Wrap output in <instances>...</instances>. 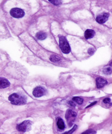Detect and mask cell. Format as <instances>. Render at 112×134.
Returning a JSON list of instances; mask_svg holds the SVG:
<instances>
[{
	"label": "cell",
	"mask_w": 112,
	"mask_h": 134,
	"mask_svg": "<svg viewBox=\"0 0 112 134\" xmlns=\"http://www.w3.org/2000/svg\"><path fill=\"white\" fill-rule=\"evenodd\" d=\"M8 98L11 104L17 105L24 104L26 103L27 101L26 97L16 93L11 94L9 96Z\"/></svg>",
	"instance_id": "cell-1"
},
{
	"label": "cell",
	"mask_w": 112,
	"mask_h": 134,
	"mask_svg": "<svg viewBox=\"0 0 112 134\" xmlns=\"http://www.w3.org/2000/svg\"><path fill=\"white\" fill-rule=\"evenodd\" d=\"M59 44L62 52L64 54H68L71 51V48L66 37L59 36Z\"/></svg>",
	"instance_id": "cell-2"
},
{
	"label": "cell",
	"mask_w": 112,
	"mask_h": 134,
	"mask_svg": "<svg viewBox=\"0 0 112 134\" xmlns=\"http://www.w3.org/2000/svg\"><path fill=\"white\" fill-rule=\"evenodd\" d=\"M77 113L73 110L68 109L66 111L65 118L67 120V122L69 126L71 127L75 120Z\"/></svg>",
	"instance_id": "cell-3"
},
{
	"label": "cell",
	"mask_w": 112,
	"mask_h": 134,
	"mask_svg": "<svg viewBox=\"0 0 112 134\" xmlns=\"http://www.w3.org/2000/svg\"><path fill=\"white\" fill-rule=\"evenodd\" d=\"M32 122L31 121L27 120L18 125L17 129L20 132H29L31 130Z\"/></svg>",
	"instance_id": "cell-4"
},
{
	"label": "cell",
	"mask_w": 112,
	"mask_h": 134,
	"mask_svg": "<svg viewBox=\"0 0 112 134\" xmlns=\"http://www.w3.org/2000/svg\"><path fill=\"white\" fill-rule=\"evenodd\" d=\"M10 14L15 18H21L24 16L25 13L24 10L18 8H14L10 10Z\"/></svg>",
	"instance_id": "cell-5"
},
{
	"label": "cell",
	"mask_w": 112,
	"mask_h": 134,
	"mask_svg": "<svg viewBox=\"0 0 112 134\" xmlns=\"http://www.w3.org/2000/svg\"><path fill=\"white\" fill-rule=\"evenodd\" d=\"M46 93L45 89L41 86H38L34 89L33 94L36 97H40L44 96Z\"/></svg>",
	"instance_id": "cell-6"
},
{
	"label": "cell",
	"mask_w": 112,
	"mask_h": 134,
	"mask_svg": "<svg viewBox=\"0 0 112 134\" xmlns=\"http://www.w3.org/2000/svg\"><path fill=\"white\" fill-rule=\"evenodd\" d=\"M110 15L108 13H105L99 15L96 18V21L100 24L104 23L108 20Z\"/></svg>",
	"instance_id": "cell-7"
},
{
	"label": "cell",
	"mask_w": 112,
	"mask_h": 134,
	"mask_svg": "<svg viewBox=\"0 0 112 134\" xmlns=\"http://www.w3.org/2000/svg\"><path fill=\"white\" fill-rule=\"evenodd\" d=\"M96 81L98 88H102L108 83V82L106 80L100 77H97L96 79Z\"/></svg>",
	"instance_id": "cell-8"
},
{
	"label": "cell",
	"mask_w": 112,
	"mask_h": 134,
	"mask_svg": "<svg viewBox=\"0 0 112 134\" xmlns=\"http://www.w3.org/2000/svg\"><path fill=\"white\" fill-rule=\"evenodd\" d=\"M10 85V82L7 79L4 77H0V88H5L8 87Z\"/></svg>",
	"instance_id": "cell-9"
},
{
	"label": "cell",
	"mask_w": 112,
	"mask_h": 134,
	"mask_svg": "<svg viewBox=\"0 0 112 134\" xmlns=\"http://www.w3.org/2000/svg\"><path fill=\"white\" fill-rule=\"evenodd\" d=\"M95 34V31L93 30L88 29L85 32L84 37L86 39H89L93 38Z\"/></svg>",
	"instance_id": "cell-10"
},
{
	"label": "cell",
	"mask_w": 112,
	"mask_h": 134,
	"mask_svg": "<svg viewBox=\"0 0 112 134\" xmlns=\"http://www.w3.org/2000/svg\"><path fill=\"white\" fill-rule=\"evenodd\" d=\"M36 37L38 39L40 40H43L46 38L47 34L45 32L40 31L36 34Z\"/></svg>",
	"instance_id": "cell-11"
},
{
	"label": "cell",
	"mask_w": 112,
	"mask_h": 134,
	"mask_svg": "<svg viewBox=\"0 0 112 134\" xmlns=\"http://www.w3.org/2000/svg\"><path fill=\"white\" fill-rule=\"evenodd\" d=\"M57 125L59 129L63 130L65 128V124L63 120L61 118L58 119L57 122Z\"/></svg>",
	"instance_id": "cell-12"
},
{
	"label": "cell",
	"mask_w": 112,
	"mask_h": 134,
	"mask_svg": "<svg viewBox=\"0 0 112 134\" xmlns=\"http://www.w3.org/2000/svg\"><path fill=\"white\" fill-rule=\"evenodd\" d=\"M50 60L52 62H56L60 61L61 60V58L56 55H51L50 58Z\"/></svg>",
	"instance_id": "cell-13"
},
{
	"label": "cell",
	"mask_w": 112,
	"mask_h": 134,
	"mask_svg": "<svg viewBox=\"0 0 112 134\" xmlns=\"http://www.w3.org/2000/svg\"><path fill=\"white\" fill-rule=\"evenodd\" d=\"M73 100L79 105L82 104L83 102V99L78 97H74L73 98Z\"/></svg>",
	"instance_id": "cell-14"
},
{
	"label": "cell",
	"mask_w": 112,
	"mask_h": 134,
	"mask_svg": "<svg viewBox=\"0 0 112 134\" xmlns=\"http://www.w3.org/2000/svg\"><path fill=\"white\" fill-rule=\"evenodd\" d=\"M103 73L106 75H110L112 73V69L110 68H107L104 69L103 71Z\"/></svg>",
	"instance_id": "cell-15"
},
{
	"label": "cell",
	"mask_w": 112,
	"mask_h": 134,
	"mask_svg": "<svg viewBox=\"0 0 112 134\" xmlns=\"http://www.w3.org/2000/svg\"><path fill=\"white\" fill-rule=\"evenodd\" d=\"M77 126L76 125H75L73 127V128L72 129L70 130L69 131H68V132H65L64 133L62 134H72L73 133V132H74L77 129Z\"/></svg>",
	"instance_id": "cell-16"
},
{
	"label": "cell",
	"mask_w": 112,
	"mask_h": 134,
	"mask_svg": "<svg viewBox=\"0 0 112 134\" xmlns=\"http://www.w3.org/2000/svg\"><path fill=\"white\" fill-rule=\"evenodd\" d=\"M96 133V132L95 131L93 130L90 129L88 130H86L85 132H83L82 134H95Z\"/></svg>",
	"instance_id": "cell-17"
},
{
	"label": "cell",
	"mask_w": 112,
	"mask_h": 134,
	"mask_svg": "<svg viewBox=\"0 0 112 134\" xmlns=\"http://www.w3.org/2000/svg\"><path fill=\"white\" fill-rule=\"evenodd\" d=\"M49 1L52 4L55 5H60L62 3L61 1Z\"/></svg>",
	"instance_id": "cell-18"
},
{
	"label": "cell",
	"mask_w": 112,
	"mask_h": 134,
	"mask_svg": "<svg viewBox=\"0 0 112 134\" xmlns=\"http://www.w3.org/2000/svg\"><path fill=\"white\" fill-rule=\"evenodd\" d=\"M95 52V50L93 48H90L88 49V53L90 55H93L94 53Z\"/></svg>",
	"instance_id": "cell-19"
},
{
	"label": "cell",
	"mask_w": 112,
	"mask_h": 134,
	"mask_svg": "<svg viewBox=\"0 0 112 134\" xmlns=\"http://www.w3.org/2000/svg\"><path fill=\"white\" fill-rule=\"evenodd\" d=\"M110 101H111V99L110 98H106L103 100V102L105 104H108L110 103Z\"/></svg>",
	"instance_id": "cell-20"
},
{
	"label": "cell",
	"mask_w": 112,
	"mask_h": 134,
	"mask_svg": "<svg viewBox=\"0 0 112 134\" xmlns=\"http://www.w3.org/2000/svg\"><path fill=\"white\" fill-rule=\"evenodd\" d=\"M69 104L71 106L73 107H75L76 104L74 103V102H73V101H70Z\"/></svg>",
	"instance_id": "cell-21"
},
{
	"label": "cell",
	"mask_w": 112,
	"mask_h": 134,
	"mask_svg": "<svg viewBox=\"0 0 112 134\" xmlns=\"http://www.w3.org/2000/svg\"><path fill=\"white\" fill-rule=\"evenodd\" d=\"M97 103V101H95V102H93V103H91L90 104V105L88 106L87 107H86V108H89V107H90L92 106V105H94L95 104H96Z\"/></svg>",
	"instance_id": "cell-22"
}]
</instances>
